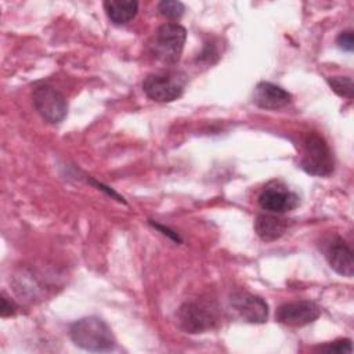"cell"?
<instances>
[{
  "instance_id": "5bb4252c",
  "label": "cell",
  "mask_w": 354,
  "mask_h": 354,
  "mask_svg": "<svg viewBox=\"0 0 354 354\" xmlns=\"http://www.w3.org/2000/svg\"><path fill=\"white\" fill-rule=\"evenodd\" d=\"M330 88L340 97L353 98V79L350 76H332L328 77Z\"/></svg>"
},
{
  "instance_id": "8fae6325",
  "label": "cell",
  "mask_w": 354,
  "mask_h": 354,
  "mask_svg": "<svg viewBox=\"0 0 354 354\" xmlns=\"http://www.w3.org/2000/svg\"><path fill=\"white\" fill-rule=\"evenodd\" d=\"M326 259L329 266L339 274L351 278L354 274V261L351 248L342 239L335 238L328 246Z\"/></svg>"
},
{
  "instance_id": "2e32d148",
  "label": "cell",
  "mask_w": 354,
  "mask_h": 354,
  "mask_svg": "<svg viewBox=\"0 0 354 354\" xmlns=\"http://www.w3.org/2000/svg\"><path fill=\"white\" fill-rule=\"evenodd\" d=\"M321 351L325 353H337V354H350L353 351V346H351V340L350 339H339L330 343H326L325 346L319 347Z\"/></svg>"
},
{
  "instance_id": "6da1fadb",
  "label": "cell",
  "mask_w": 354,
  "mask_h": 354,
  "mask_svg": "<svg viewBox=\"0 0 354 354\" xmlns=\"http://www.w3.org/2000/svg\"><path fill=\"white\" fill-rule=\"evenodd\" d=\"M72 342L87 351H111L116 347V340L109 325L100 317L90 315L75 321L69 326Z\"/></svg>"
},
{
  "instance_id": "3957f363",
  "label": "cell",
  "mask_w": 354,
  "mask_h": 354,
  "mask_svg": "<svg viewBox=\"0 0 354 354\" xmlns=\"http://www.w3.org/2000/svg\"><path fill=\"white\" fill-rule=\"evenodd\" d=\"M178 318L183 329L188 333H202L217 324L218 311L213 301L192 300L180 307Z\"/></svg>"
},
{
  "instance_id": "4fadbf2b",
  "label": "cell",
  "mask_w": 354,
  "mask_h": 354,
  "mask_svg": "<svg viewBox=\"0 0 354 354\" xmlns=\"http://www.w3.org/2000/svg\"><path fill=\"white\" fill-rule=\"evenodd\" d=\"M104 8L113 25H126L137 15L138 3L134 0H106Z\"/></svg>"
},
{
  "instance_id": "30bf717a",
  "label": "cell",
  "mask_w": 354,
  "mask_h": 354,
  "mask_svg": "<svg viewBox=\"0 0 354 354\" xmlns=\"http://www.w3.org/2000/svg\"><path fill=\"white\" fill-rule=\"evenodd\" d=\"M292 101V94L281 86L270 82H260L253 91V102L263 109H279Z\"/></svg>"
},
{
  "instance_id": "ba28073f",
  "label": "cell",
  "mask_w": 354,
  "mask_h": 354,
  "mask_svg": "<svg viewBox=\"0 0 354 354\" xmlns=\"http://www.w3.org/2000/svg\"><path fill=\"white\" fill-rule=\"evenodd\" d=\"M321 314L319 307L310 300L290 301L277 310V319L288 326H304L314 322Z\"/></svg>"
},
{
  "instance_id": "52a82bcc",
  "label": "cell",
  "mask_w": 354,
  "mask_h": 354,
  "mask_svg": "<svg viewBox=\"0 0 354 354\" xmlns=\"http://www.w3.org/2000/svg\"><path fill=\"white\" fill-rule=\"evenodd\" d=\"M230 306L246 322L264 324L268 318V304L256 295L235 290L230 295Z\"/></svg>"
},
{
  "instance_id": "5b68a950",
  "label": "cell",
  "mask_w": 354,
  "mask_h": 354,
  "mask_svg": "<svg viewBox=\"0 0 354 354\" xmlns=\"http://www.w3.org/2000/svg\"><path fill=\"white\" fill-rule=\"evenodd\" d=\"M32 101L39 115L50 123H59L66 116L68 102L64 94L51 86L36 87L32 93Z\"/></svg>"
},
{
  "instance_id": "277c9868",
  "label": "cell",
  "mask_w": 354,
  "mask_h": 354,
  "mask_svg": "<svg viewBox=\"0 0 354 354\" xmlns=\"http://www.w3.org/2000/svg\"><path fill=\"white\" fill-rule=\"evenodd\" d=\"M187 39V30L180 24L169 22L158 28L152 44L153 54L166 64H174L180 59Z\"/></svg>"
},
{
  "instance_id": "9c48e42d",
  "label": "cell",
  "mask_w": 354,
  "mask_h": 354,
  "mask_svg": "<svg viewBox=\"0 0 354 354\" xmlns=\"http://www.w3.org/2000/svg\"><path fill=\"white\" fill-rule=\"evenodd\" d=\"M259 205L268 213L282 214L299 205V196L281 184L268 185L259 196Z\"/></svg>"
},
{
  "instance_id": "9a60e30c",
  "label": "cell",
  "mask_w": 354,
  "mask_h": 354,
  "mask_svg": "<svg viewBox=\"0 0 354 354\" xmlns=\"http://www.w3.org/2000/svg\"><path fill=\"white\" fill-rule=\"evenodd\" d=\"M159 12L170 19H178L184 14V4L177 0H163L158 6Z\"/></svg>"
},
{
  "instance_id": "d6986e66",
  "label": "cell",
  "mask_w": 354,
  "mask_h": 354,
  "mask_svg": "<svg viewBox=\"0 0 354 354\" xmlns=\"http://www.w3.org/2000/svg\"><path fill=\"white\" fill-rule=\"evenodd\" d=\"M155 228H158V230H160L165 235H167V236H170L171 239H174V241H177V242H180L181 239H180V236L177 235V232H174V231H170L169 228H166V227H162V225H159V224H153V223H151Z\"/></svg>"
},
{
  "instance_id": "8992f818",
  "label": "cell",
  "mask_w": 354,
  "mask_h": 354,
  "mask_svg": "<svg viewBox=\"0 0 354 354\" xmlns=\"http://www.w3.org/2000/svg\"><path fill=\"white\" fill-rule=\"evenodd\" d=\"M142 90L148 98L158 102H171L181 97L184 82L177 73H152L142 82Z\"/></svg>"
},
{
  "instance_id": "7c38bea8",
  "label": "cell",
  "mask_w": 354,
  "mask_h": 354,
  "mask_svg": "<svg viewBox=\"0 0 354 354\" xmlns=\"http://www.w3.org/2000/svg\"><path fill=\"white\" fill-rule=\"evenodd\" d=\"M289 228V220L277 216L275 213H261L256 217L254 230L259 238L264 242L279 239Z\"/></svg>"
},
{
  "instance_id": "e0dca14e",
  "label": "cell",
  "mask_w": 354,
  "mask_h": 354,
  "mask_svg": "<svg viewBox=\"0 0 354 354\" xmlns=\"http://www.w3.org/2000/svg\"><path fill=\"white\" fill-rule=\"evenodd\" d=\"M336 43H337V46H339L342 50L351 53L353 48H354V36H353V30H344V32H342V33L337 36Z\"/></svg>"
},
{
  "instance_id": "ac0fdd59",
  "label": "cell",
  "mask_w": 354,
  "mask_h": 354,
  "mask_svg": "<svg viewBox=\"0 0 354 354\" xmlns=\"http://www.w3.org/2000/svg\"><path fill=\"white\" fill-rule=\"evenodd\" d=\"M17 311V306L12 300H8V297L3 293L1 295V308H0V313H1V317H10V315H14Z\"/></svg>"
},
{
  "instance_id": "7a4b0ae2",
  "label": "cell",
  "mask_w": 354,
  "mask_h": 354,
  "mask_svg": "<svg viewBox=\"0 0 354 354\" xmlns=\"http://www.w3.org/2000/svg\"><path fill=\"white\" fill-rule=\"evenodd\" d=\"M301 167L313 174L325 177L333 171V156L328 142L317 133H308L303 141Z\"/></svg>"
}]
</instances>
